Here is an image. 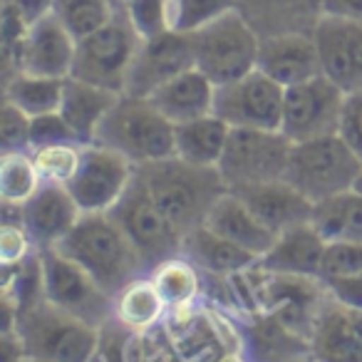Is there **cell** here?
<instances>
[{
    "label": "cell",
    "instance_id": "cell-1",
    "mask_svg": "<svg viewBox=\"0 0 362 362\" xmlns=\"http://www.w3.org/2000/svg\"><path fill=\"white\" fill-rule=\"evenodd\" d=\"M52 248L77 261L112 298L141 276H149L144 256L110 211H82L77 223Z\"/></svg>",
    "mask_w": 362,
    "mask_h": 362
},
{
    "label": "cell",
    "instance_id": "cell-2",
    "mask_svg": "<svg viewBox=\"0 0 362 362\" xmlns=\"http://www.w3.org/2000/svg\"><path fill=\"white\" fill-rule=\"evenodd\" d=\"M134 174L184 238L206 221L216 199L228 192L218 166H199L176 154L136 164Z\"/></svg>",
    "mask_w": 362,
    "mask_h": 362
},
{
    "label": "cell",
    "instance_id": "cell-3",
    "mask_svg": "<svg viewBox=\"0 0 362 362\" xmlns=\"http://www.w3.org/2000/svg\"><path fill=\"white\" fill-rule=\"evenodd\" d=\"M16 330L28 360L87 362L97 355V327L57 308L47 298L18 308Z\"/></svg>",
    "mask_w": 362,
    "mask_h": 362
},
{
    "label": "cell",
    "instance_id": "cell-4",
    "mask_svg": "<svg viewBox=\"0 0 362 362\" xmlns=\"http://www.w3.org/2000/svg\"><path fill=\"white\" fill-rule=\"evenodd\" d=\"M97 144L124 154L132 164L166 159L176 154V124L146 97L122 95L97 129Z\"/></svg>",
    "mask_w": 362,
    "mask_h": 362
},
{
    "label": "cell",
    "instance_id": "cell-5",
    "mask_svg": "<svg viewBox=\"0 0 362 362\" xmlns=\"http://www.w3.org/2000/svg\"><path fill=\"white\" fill-rule=\"evenodd\" d=\"M362 176V159L345 144L340 134L293 141L283 179L291 181L313 204L355 189Z\"/></svg>",
    "mask_w": 362,
    "mask_h": 362
},
{
    "label": "cell",
    "instance_id": "cell-6",
    "mask_svg": "<svg viewBox=\"0 0 362 362\" xmlns=\"http://www.w3.org/2000/svg\"><path fill=\"white\" fill-rule=\"evenodd\" d=\"M192 42L194 62L216 87L238 80L258 67L261 35L241 8L223 13L214 23L199 28L192 33Z\"/></svg>",
    "mask_w": 362,
    "mask_h": 362
},
{
    "label": "cell",
    "instance_id": "cell-7",
    "mask_svg": "<svg viewBox=\"0 0 362 362\" xmlns=\"http://www.w3.org/2000/svg\"><path fill=\"white\" fill-rule=\"evenodd\" d=\"M139 45L141 37L132 25L127 8H119L105 28L77 42L70 77L124 95L127 75Z\"/></svg>",
    "mask_w": 362,
    "mask_h": 362
},
{
    "label": "cell",
    "instance_id": "cell-8",
    "mask_svg": "<svg viewBox=\"0 0 362 362\" xmlns=\"http://www.w3.org/2000/svg\"><path fill=\"white\" fill-rule=\"evenodd\" d=\"M291 149L293 141L281 129L231 127L226 151L218 161V171L228 189L283 179Z\"/></svg>",
    "mask_w": 362,
    "mask_h": 362
},
{
    "label": "cell",
    "instance_id": "cell-9",
    "mask_svg": "<svg viewBox=\"0 0 362 362\" xmlns=\"http://www.w3.org/2000/svg\"><path fill=\"white\" fill-rule=\"evenodd\" d=\"M110 214L129 233L134 246L144 256L149 271L166 258L181 256L184 233L156 206V202L151 199V194L146 192V187L136 174L119 202L110 209Z\"/></svg>",
    "mask_w": 362,
    "mask_h": 362
},
{
    "label": "cell",
    "instance_id": "cell-10",
    "mask_svg": "<svg viewBox=\"0 0 362 362\" xmlns=\"http://www.w3.org/2000/svg\"><path fill=\"white\" fill-rule=\"evenodd\" d=\"M40 256L47 300L95 327L115 315V298L80 263L52 246L40 248Z\"/></svg>",
    "mask_w": 362,
    "mask_h": 362
},
{
    "label": "cell",
    "instance_id": "cell-11",
    "mask_svg": "<svg viewBox=\"0 0 362 362\" xmlns=\"http://www.w3.org/2000/svg\"><path fill=\"white\" fill-rule=\"evenodd\" d=\"M283 100L286 87L256 67L248 75L216 87L214 115L231 127L281 129Z\"/></svg>",
    "mask_w": 362,
    "mask_h": 362
},
{
    "label": "cell",
    "instance_id": "cell-12",
    "mask_svg": "<svg viewBox=\"0 0 362 362\" xmlns=\"http://www.w3.org/2000/svg\"><path fill=\"white\" fill-rule=\"evenodd\" d=\"M345 95L347 92H342L327 75L286 87L281 132L291 141L337 134Z\"/></svg>",
    "mask_w": 362,
    "mask_h": 362
},
{
    "label": "cell",
    "instance_id": "cell-13",
    "mask_svg": "<svg viewBox=\"0 0 362 362\" xmlns=\"http://www.w3.org/2000/svg\"><path fill=\"white\" fill-rule=\"evenodd\" d=\"M134 179V164L105 144H85L77 174L67 181L82 211H110Z\"/></svg>",
    "mask_w": 362,
    "mask_h": 362
},
{
    "label": "cell",
    "instance_id": "cell-14",
    "mask_svg": "<svg viewBox=\"0 0 362 362\" xmlns=\"http://www.w3.org/2000/svg\"><path fill=\"white\" fill-rule=\"evenodd\" d=\"M189 67H197L192 33L169 30L164 35L141 40L134 62L129 67V75H127L124 95L149 97L164 82L181 75Z\"/></svg>",
    "mask_w": 362,
    "mask_h": 362
},
{
    "label": "cell",
    "instance_id": "cell-15",
    "mask_svg": "<svg viewBox=\"0 0 362 362\" xmlns=\"http://www.w3.org/2000/svg\"><path fill=\"white\" fill-rule=\"evenodd\" d=\"M322 75L342 92L362 90V21L322 13L313 28Z\"/></svg>",
    "mask_w": 362,
    "mask_h": 362
},
{
    "label": "cell",
    "instance_id": "cell-16",
    "mask_svg": "<svg viewBox=\"0 0 362 362\" xmlns=\"http://www.w3.org/2000/svg\"><path fill=\"white\" fill-rule=\"evenodd\" d=\"M258 70L281 82L283 87L300 85L305 80L322 75L320 52L315 37L305 30H286L261 35L258 47Z\"/></svg>",
    "mask_w": 362,
    "mask_h": 362
},
{
    "label": "cell",
    "instance_id": "cell-17",
    "mask_svg": "<svg viewBox=\"0 0 362 362\" xmlns=\"http://www.w3.org/2000/svg\"><path fill=\"white\" fill-rule=\"evenodd\" d=\"M228 192L238 194L246 202V206L276 233H283L300 223H310L313 209H315V204L286 179L243 184V187L228 189Z\"/></svg>",
    "mask_w": 362,
    "mask_h": 362
},
{
    "label": "cell",
    "instance_id": "cell-18",
    "mask_svg": "<svg viewBox=\"0 0 362 362\" xmlns=\"http://www.w3.org/2000/svg\"><path fill=\"white\" fill-rule=\"evenodd\" d=\"M77 40L60 23L55 13H47L28 30L23 47V72L37 77H70L75 62Z\"/></svg>",
    "mask_w": 362,
    "mask_h": 362
},
{
    "label": "cell",
    "instance_id": "cell-19",
    "mask_svg": "<svg viewBox=\"0 0 362 362\" xmlns=\"http://www.w3.org/2000/svg\"><path fill=\"white\" fill-rule=\"evenodd\" d=\"M23 209H25V231L30 233L35 248L55 246L82 216V209L77 206L67 184H55V181H42L40 189L23 204Z\"/></svg>",
    "mask_w": 362,
    "mask_h": 362
},
{
    "label": "cell",
    "instance_id": "cell-20",
    "mask_svg": "<svg viewBox=\"0 0 362 362\" xmlns=\"http://www.w3.org/2000/svg\"><path fill=\"white\" fill-rule=\"evenodd\" d=\"M146 100L161 112L169 122L181 124L199 117L214 115V100H216V85L204 75L199 67H189L181 75L171 77L169 82L151 92Z\"/></svg>",
    "mask_w": 362,
    "mask_h": 362
},
{
    "label": "cell",
    "instance_id": "cell-21",
    "mask_svg": "<svg viewBox=\"0 0 362 362\" xmlns=\"http://www.w3.org/2000/svg\"><path fill=\"white\" fill-rule=\"evenodd\" d=\"M204 226H209L211 231H216L218 236L228 238V241L238 243V246L246 248V251L256 253L258 258L266 256L278 238V233L271 231V228L246 206V202L233 192H226L216 199L211 211L206 214Z\"/></svg>",
    "mask_w": 362,
    "mask_h": 362
},
{
    "label": "cell",
    "instance_id": "cell-22",
    "mask_svg": "<svg viewBox=\"0 0 362 362\" xmlns=\"http://www.w3.org/2000/svg\"><path fill=\"white\" fill-rule=\"evenodd\" d=\"M119 97L122 92L105 90V87L90 85L77 77H67L65 90H62L60 115L65 117L80 144H95L102 119L110 115Z\"/></svg>",
    "mask_w": 362,
    "mask_h": 362
},
{
    "label": "cell",
    "instance_id": "cell-23",
    "mask_svg": "<svg viewBox=\"0 0 362 362\" xmlns=\"http://www.w3.org/2000/svg\"><path fill=\"white\" fill-rule=\"evenodd\" d=\"M181 256L189 258L199 271L211 273L216 278H231L233 273L248 271V268H253L261 261L256 253L246 251L238 243L218 236L216 231H211L204 223L184 238Z\"/></svg>",
    "mask_w": 362,
    "mask_h": 362
},
{
    "label": "cell",
    "instance_id": "cell-24",
    "mask_svg": "<svg viewBox=\"0 0 362 362\" xmlns=\"http://www.w3.org/2000/svg\"><path fill=\"white\" fill-rule=\"evenodd\" d=\"M325 238L313 223H300L278 233L271 251L258 261V266L271 273H296V276H317L320 273Z\"/></svg>",
    "mask_w": 362,
    "mask_h": 362
},
{
    "label": "cell",
    "instance_id": "cell-25",
    "mask_svg": "<svg viewBox=\"0 0 362 362\" xmlns=\"http://www.w3.org/2000/svg\"><path fill=\"white\" fill-rule=\"evenodd\" d=\"M310 350L322 360H355L362 362V340L352 330L347 308L327 298L313 332Z\"/></svg>",
    "mask_w": 362,
    "mask_h": 362
},
{
    "label": "cell",
    "instance_id": "cell-26",
    "mask_svg": "<svg viewBox=\"0 0 362 362\" xmlns=\"http://www.w3.org/2000/svg\"><path fill=\"white\" fill-rule=\"evenodd\" d=\"M228 134L231 124H226L216 115L181 122L176 124V156L199 166H218L226 151Z\"/></svg>",
    "mask_w": 362,
    "mask_h": 362
},
{
    "label": "cell",
    "instance_id": "cell-27",
    "mask_svg": "<svg viewBox=\"0 0 362 362\" xmlns=\"http://www.w3.org/2000/svg\"><path fill=\"white\" fill-rule=\"evenodd\" d=\"M238 8L251 21L258 35L303 30L298 21H293V16H298L305 23V28L313 30L317 18L322 16L320 0H238Z\"/></svg>",
    "mask_w": 362,
    "mask_h": 362
},
{
    "label": "cell",
    "instance_id": "cell-28",
    "mask_svg": "<svg viewBox=\"0 0 362 362\" xmlns=\"http://www.w3.org/2000/svg\"><path fill=\"white\" fill-rule=\"evenodd\" d=\"M310 223L325 241L362 243V192L347 189L317 202Z\"/></svg>",
    "mask_w": 362,
    "mask_h": 362
},
{
    "label": "cell",
    "instance_id": "cell-29",
    "mask_svg": "<svg viewBox=\"0 0 362 362\" xmlns=\"http://www.w3.org/2000/svg\"><path fill=\"white\" fill-rule=\"evenodd\" d=\"M166 310L169 308L149 276L136 278L115 296V315L132 330H149L159 325Z\"/></svg>",
    "mask_w": 362,
    "mask_h": 362
},
{
    "label": "cell",
    "instance_id": "cell-30",
    "mask_svg": "<svg viewBox=\"0 0 362 362\" xmlns=\"http://www.w3.org/2000/svg\"><path fill=\"white\" fill-rule=\"evenodd\" d=\"M65 80H60V77H37V75H28V72H18V75L11 77V80L6 82V87H3V100L21 107L28 117L60 112Z\"/></svg>",
    "mask_w": 362,
    "mask_h": 362
},
{
    "label": "cell",
    "instance_id": "cell-31",
    "mask_svg": "<svg viewBox=\"0 0 362 362\" xmlns=\"http://www.w3.org/2000/svg\"><path fill=\"white\" fill-rule=\"evenodd\" d=\"M149 278L159 288L169 310L194 305V300L202 293V273L184 256H174L161 261L159 266H154L149 271Z\"/></svg>",
    "mask_w": 362,
    "mask_h": 362
},
{
    "label": "cell",
    "instance_id": "cell-32",
    "mask_svg": "<svg viewBox=\"0 0 362 362\" xmlns=\"http://www.w3.org/2000/svg\"><path fill=\"white\" fill-rule=\"evenodd\" d=\"M42 179L33 151H11L0 156V199L25 204L40 189Z\"/></svg>",
    "mask_w": 362,
    "mask_h": 362
},
{
    "label": "cell",
    "instance_id": "cell-33",
    "mask_svg": "<svg viewBox=\"0 0 362 362\" xmlns=\"http://www.w3.org/2000/svg\"><path fill=\"white\" fill-rule=\"evenodd\" d=\"M52 13L80 42L82 37L105 28L115 18L117 8L112 0H55Z\"/></svg>",
    "mask_w": 362,
    "mask_h": 362
},
{
    "label": "cell",
    "instance_id": "cell-34",
    "mask_svg": "<svg viewBox=\"0 0 362 362\" xmlns=\"http://www.w3.org/2000/svg\"><path fill=\"white\" fill-rule=\"evenodd\" d=\"M80 141H60V144H47L33 149V159L40 171L42 181H55V184H67L77 174V166L82 159Z\"/></svg>",
    "mask_w": 362,
    "mask_h": 362
},
{
    "label": "cell",
    "instance_id": "cell-35",
    "mask_svg": "<svg viewBox=\"0 0 362 362\" xmlns=\"http://www.w3.org/2000/svg\"><path fill=\"white\" fill-rule=\"evenodd\" d=\"M236 8L238 0H171V28L179 33H197Z\"/></svg>",
    "mask_w": 362,
    "mask_h": 362
},
{
    "label": "cell",
    "instance_id": "cell-36",
    "mask_svg": "<svg viewBox=\"0 0 362 362\" xmlns=\"http://www.w3.org/2000/svg\"><path fill=\"white\" fill-rule=\"evenodd\" d=\"M124 8L141 40L174 30L171 28V0H127Z\"/></svg>",
    "mask_w": 362,
    "mask_h": 362
},
{
    "label": "cell",
    "instance_id": "cell-37",
    "mask_svg": "<svg viewBox=\"0 0 362 362\" xmlns=\"http://www.w3.org/2000/svg\"><path fill=\"white\" fill-rule=\"evenodd\" d=\"M362 273V243L355 241H327L322 251L320 273L317 278H337Z\"/></svg>",
    "mask_w": 362,
    "mask_h": 362
},
{
    "label": "cell",
    "instance_id": "cell-38",
    "mask_svg": "<svg viewBox=\"0 0 362 362\" xmlns=\"http://www.w3.org/2000/svg\"><path fill=\"white\" fill-rule=\"evenodd\" d=\"M0 151L3 154H11V151H33L30 117L8 100H3V110H0Z\"/></svg>",
    "mask_w": 362,
    "mask_h": 362
},
{
    "label": "cell",
    "instance_id": "cell-39",
    "mask_svg": "<svg viewBox=\"0 0 362 362\" xmlns=\"http://www.w3.org/2000/svg\"><path fill=\"white\" fill-rule=\"evenodd\" d=\"M134 335L129 325L119 320L117 315L107 317L100 327H97V355L102 360H127V347Z\"/></svg>",
    "mask_w": 362,
    "mask_h": 362
},
{
    "label": "cell",
    "instance_id": "cell-40",
    "mask_svg": "<svg viewBox=\"0 0 362 362\" xmlns=\"http://www.w3.org/2000/svg\"><path fill=\"white\" fill-rule=\"evenodd\" d=\"M60 141H77L75 132L65 122L60 112H50V115L30 117V144L33 149L47 144H60Z\"/></svg>",
    "mask_w": 362,
    "mask_h": 362
},
{
    "label": "cell",
    "instance_id": "cell-41",
    "mask_svg": "<svg viewBox=\"0 0 362 362\" xmlns=\"http://www.w3.org/2000/svg\"><path fill=\"white\" fill-rule=\"evenodd\" d=\"M337 134H340L342 139H345V144L362 159V90L347 92L345 95Z\"/></svg>",
    "mask_w": 362,
    "mask_h": 362
},
{
    "label": "cell",
    "instance_id": "cell-42",
    "mask_svg": "<svg viewBox=\"0 0 362 362\" xmlns=\"http://www.w3.org/2000/svg\"><path fill=\"white\" fill-rule=\"evenodd\" d=\"M33 251H35V243H33L30 233L25 231V226H0V261H3V266L21 263Z\"/></svg>",
    "mask_w": 362,
    "mask_h": 362
},
{
    "label": "cell",
    "instance_id": "cell-43",
    "mask_svg": "<svg viewBox=\"0 0 362 362\" xmlns=\"http://www.w3.org/2000/svg\"><path fill=\"white\" fill-rule=\"evenodd\" d=\"M327 296L335 303L352 310H362V273H352V276H337L325 278L322 281Z\"/></svg>",
    "mask_w": 362,
    "mask_h": 362
},
{
    "label": "cell",
    "instance_id": "cell-44",
    "mask_svg": "<svg viewBox=\"0 0 362 362\" xmlns=\"http://www.w3.org/2000/svg\"><path fill=\"white\" fill-rule=\"evenodd\" d=\"M3 3L16 8L28 25H33V23L40 21L42 16L52 13V6H55V0H3Z\"/></svg>",
    "mask_w": 362,
    "mask_h": 362
},
{
    "label": "cell",
    "instance_id": "cell-45",
    "mask_svg": "<svg viewBox=\"0 0 362 362\" xmlns=\"http://www.w3.org/2000/svg\"><path fill=\"white\" fill-rule=\"evenodd\" d=\"M320 8L327 16L362 21V0H320Z\"/></svg>",
    "mask_w": 362,
    "mask_h": 362
},
{
    "label": "cell",
    "instance_id": "cell-46",
    "mask_svg": "<svg viewBox=\"0 0 362 362\" xmlns=\"http://www.w3.org/2000/svg\"><path fill=\"white\" fill-rule=\"evenodd\" d=\"M355 189H357V192H362V176H360V179H357V184H355Z\"/></svg>",
    "mask_w": 362,
    "mask_h": 362
},
{
    "label": "cell",
    "instance_id": "cell-47",
    "mask_svg": "<svg viewBox=\"0 0 362 362\" xmlns=\"http://www.w3.org/2000/svg\"><path fill=\"white\" fill-rule=\"evenodd\" d=\"M122 3H127V0H122Z\"/></svg>",
    "mask_w": 362,
    "mask_h": 362
}]
</instances>
